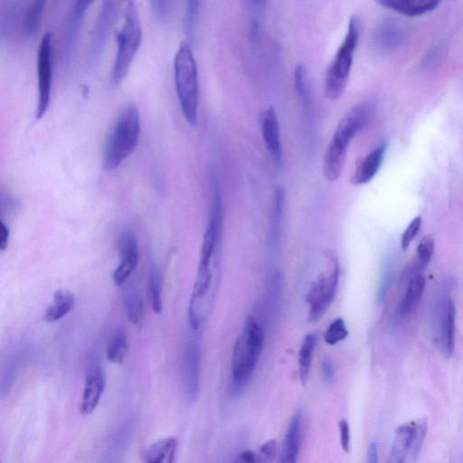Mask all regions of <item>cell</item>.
Returning <instances> with one entry per match:
<instances>
[{"label": "cell", "instance_id": "1", "mask_svg": "<svg viewBox=\"0 0 463 463\" xmlns=\"http://www.w3.org/2000/svg\"><path fill=\"white\" fill-rule=\"evenodd\" d=\"M263 344V327L255 318H247L232 356L230 392L234 397L240 395L248 387L262 355Z\"/></svg>", "mask_w": 463, "mask_h": 463}, {"label": "cell", "instance_id": "2", "mask_svg": "<svg viewBox=\"0 0 463 463\" xmlns=\"http://www.w3.org/2000/svg\"><path fill=\"white\" fill-rule=\"evenodd\" d=\"M140 131L139 109L133 104L125 105L106 136L102 150V166L105 172H114L133 155L139 144Z\"/></svg>", "mask_w": 463, "mask_h": 463}, {"label": "cell", "instance_id": "3", "mask_svg": "<svg viewBox=\"0 0 463 463\" xmlns=\"http://www.w3.org/2000/svg\"><path fill=\"white\" fill-rule=\"evenodd\" d=\"M371 114V105L359 104L350 109L337 124L332 139L325 151L323 174L327 181L335 182L342 176L349 144L364 128Z\"/></svg>", "mask_w": 463, "mask_h": 463}, {"label": "cell", "instance_id": "4", "mask_svg": "<svg viewBox=\"0 0 463 463\" xmlns=\"http://www.w3.org/2000/svg\"><path fill=\"white\" fill-rule=\"evenodd\" d=\"M174 79L183 116L191 127H197L199 106L198 72L197 62L188 42H182L176 54L174 59Z\"/></svg>", "mask_w": 463, "mask_h": 463}, {"label": "cell", "instance_id": "5", "mask_svg": "<svg viewBox=\"0 0 463 463\" xmlns=\"http://www.w3.org/2000/svg\"><path fill=\"white\" fill-rule=\"evenodd\" d=\"M143 35L136 3L128 1L124 9V24L117 33V53L111 73L112 85H120L126 78L131 64L139 52Z\"/></svg>", "mask_w": 463, "mask_h": 463}, {"label": "cell", "instance_id": "6", "mask_svg": "<svg viewBox=\"0 0 463 463\" xmlns=\"http://www.w3.org/2000/svg\"><path fill=\"white\" fill-rule=\"evenodd\" d=\"M361 22L356 16L350 18L345 38L337 49L327 70L324 93L327 99L336 101L342 97L349 82L356 47H358Z\"/></svg>", "mask_w": 463, "mask_h": 463}, {"label": "cell", "instance_id": "7", "mask_svg": "<svg viewBox=\"0 0 463 463\" xmlns=\"http://www.w3.org/2000/svg\"><path fill=\"white\" fill-rule=\"evenodd\" d=\"M428 424L419 419L398 427L387 463H414L426 440Z\"/></svg>", "mask_w": 463, "mask_h": 463}, {"label": "cell", "instance_id": "8", "mask_svg": "<svg viewBox=\"0 0 463 463\" xmlns=\"http://www.w3.org/2000/svg\"><path fill=\"white\" fill-rule=\"evenodd\" d=\"M52 34L42 37L37 54L38 102L35 117L41 119L47 114L50 104L53 83Z\"/></svg>", "mask_w": 463, "mask_h": 463}, {"label": "cell", "instance_id": "9", "mask_svg": "<svg viewBox=\"0 0 463 463\" xmlns=\"http://www.w3.org/2000/svg\"><path fill=\"white\" fill-rule=\"evenodd\" d=\"M339 281V265L333 260L332 269L329 273L321 275L308 291L307 302L310 305L308 321L316 323L330 308L337 294Z\"/></svg>", "mask_w": 463, "mask_h": 463}, {"label": "cell", "instance_id": "10", "mask_svg": "<svg viewBox=\"0 0 463 463\" xmlns=\"http://www.w3.org/2000/svg\"><path fill=\"white\" fill-rule=\"evenodd\" d=\"M200 349L198 343L191 340L183 352L181 378L183 392L186 401L194 404L198 399L200 387Z\"/></svg>", "mask_w": 463, "mask_h": 463}, {"label": "cell", "instance_id": "11", "mask_svg": "<svg viewBox=\"0 0 463 463\" xmlns=\"http://www.w3.org/2000/svg\"><path fill=\"white\" fill-rule=\"evenodd\" d=\"M105 376L98 358L92 356L87 366L81 403L83 414H92L98 407L105 389Z\"/></svg>", "mask_w": 463, "mask_h": 463}, {"label": "cell", "instance_id": "12", "mask_svg": "<svg viewBox=\"0 0 463 463\" xmlns=\"http://www.w3.org/2000/svg\"><path fill=\"white\" fill-rule=\"evenodd\" d=\"M119 251H120L121 262L116 268L112 278L116 285L121 286L126 284L139 263V243L136 236L131 232L126 231L121 234L119 240Z\"/></svg>", "mask_w": 463, "mask_h": 463}, {"label": "cell", "instance_id": "13", "mask_svg": "<svg viewBox=\"0 0 463 463\" xmlns=\"http://www.w3.org/2000/svg\"><path fill=\"white\" fill-rule=\"evenodd\" d=\"M260 126L267 150H268L273 163L277 167H281L282 156H284L281 140V128H279L277 112L272 106L267 108L260 115Z\"/></svg>", "mask_w": 463, "mask_h": 463}, {"label": "cell", "instance_id": "14", "mask_svg": "<svg viewBox=\"0 0 463 463\" xmlns=\"http://www.w3.org/2000/svg\"><path fill=\"white\" fill-rule=\"evenodd\" d=\"M438 337L440 350L446 358L455 352V303L449 296L443 299L439 308Z\"/></svg>", "mask_w": 463, "mask_h": 463}, {"label": "cell", "instance_id": "15", "mask_svg": "<svg viewBox=\"0 0 463 463\" xmlns=\"http://www.w3.org/2000/svg\"><path fill=\"white\" fill-rule=\"evenodd\" d=\"M119 13V3L115 1H104L102 3L101 13H100L97 25H96L95 35H93L92 60L99 59L107 44L112 27L117 19Z\"/></svg>", "mask_w": 463, "mask_h": 463}, {"label": "cell", "instance_id": "16", "mask_svg": "<svg viewBox=\"0 0 463 463\" xmlns=\"http://www.w3.org/2000/svg\"><path fill=\"white\" fill-rule=\"evenodd\" d=\"M303 440V411H296L282 442L277 463H298Z\"/></svg>", "mask_w": 463, "mask_h": 463}, {"label": "cell", "instance_id": "17", "mask_svg": "<svg viewBox=\"0 0 463 463\" xmlns=\"http://www.w3.org/2000/svg\"><path fill=\"white\" fill-rule=\"evenodd\" d=\"M385 150H387V144L383 143L359 160L350 182L356 186L365 185L371 182L381 168Z\"/></svg>", "mask_w": 463, "mask_h": 463}, {"label": "cell", "instance_id": "18", "mask_svg": "<svg viewBox=\"0 0 463 463\" xmlns=\"http://www.w3.org/2000/svg\"><path fill=\"white\" fill-rule=\"evenodd\" d=\"M92 4V1H78L73 8L72 17H71L68 28H67L66 38H64L63 49V61L66 66H68L73 51L76 49L79 34L85 20L86 12L89 6Z\"/></svg>", "mask_w": 463, "mask_h": 463}, {"label": "cell", "instance_id": "19", "mask_svg": "<svg viewBox=\"0 0 463 463\" xmlns=\"http://www.w3.org/2000/svg\"><path fill=\"white\" fill-rule=\"evenodd\" d=\"M378 3L385 8L409 18L419 17L432 12L440 5L436 0H380Z\"/></svg>", "mask_w": 463, "mask_h": 463}, {"label": "cell", "instance_id": "20", "mask_svg": "<svg viewBox=\"0 0 463 463\" xmlns=\"http://www.w3.org/2000/svg\"><path fill=\"white\" fill-rule=\"evenodd\" d=\"M46 4V1H33L29 3L22 11L18 24L19 30L25 37L32 38L37 34L41 27Z\"/></svg>", "mask_w": 463, "mask_h": 463}, {"label": "cell", "instance_id": "21", "mask_svg": "<svg viewBox=\"0 0 463 463\" xmlns=\"http://www.w3.org/2000/svg\"><path fill=\"white\" fill-rule=\"evenodd\" d=\"M179 442L175 437H168L151 445L145 452V463H175Z\"/></svg>", "mask_w": 463, "mask_h": 463}, {"label": "cell", "instance_id": "22", "mask_svg": "<svg viewBox=\"0 0 463 463\" xmlns=\"http://www.w3.org/2000/svg\"><path fill=\"white\" fill-rule=\"evenodd\" d=\"M75 306L76 298L72 292L59 289L54 292L52 303L44 311V320L47 323H56L69 314Z\"/></svg>", "mask_w": 463, "mask_h": 463}, {"label": "cell", "instance_id": "23", "mask_svg": "<svg viewBox=\"0 0 463 463\" xmlns=\"http://www.w3.org/2000/svg\"><path fill=\"white\" fill-rule=\"evenodd\" d=\"M426 289V278L423 275H416L411 279L407 286V291L400 302L399 315L404 318L408 316L414 308L419 303Z\"/></svg>", "mask_w": 463, "mask_h": 463}, {"label": "cell", "instance_id": "24", "mask_svg": "<svg viewBox=\"0 0 463 463\" xmlns=\"http://www.w3.org/2000/svg\"><path fill=\"white\" fill-rule=\"evenodd\" d=\"M128 344L126 333L121 327H117L109 339L106 356L112 364H121L126 359Z\"/></svg>", "mask_w": 463, "mask_h": 463}, {"label": "cell", "instance_id": "25", "mask_svg": "<svg viewBox=\"0 0 463 463\" xmlns=\"http://www.w3.org/2000/svg\"><path fill=\"white\" fill-rule=\"evenodd\" d=\"M278 445L275 439L267 440L257 451H243L239 456L240 463H273L277 457Z\"/></svg>", "mask_w": 463, "mask_h": 463}, {"label": "cell", "instance_id": "26", "mask_svg": "<svg viewBox=\"0 0 463 463\" xmlns=\"http://www.w3.org/2000/svg\"><path fill=\"white\" fill-rule=\"evenodd\" d=\"M124 304L128 320L135 326H139L143 323L145 317V304L139 289L135 287L128 289L125 295Z\"/></svg>", "mask_w": 463, "mask_h": 463}, {"label": "cell", "instance_id": "27", "mask_svg": "<svg viewBox=\"0 0 463 463\" xmlns=\"http://www.w3.org/2000/svg\"><path fill=\"white\" fill-rule=\"evenodd\" d=\"M317 346V337L315 334H308L302 342L300 353H299V375L303 384L307 382L310 375L313 355Z\"/></svg>", "mask_w": 463, "mask_h": 463}, {"label": "cell", "instance_id": "28", "mask_svg": "<svg viewBox=\"0 0 463 463\" xmlns=\"http://www.w3.org/2000/svg\"><path fill=\"white\" fill-rule=\"evenodd\" d=\"M150 291L151 305L155 313H162L163 308L162 292L163 279L162 272L155 263H152L150 270Z\"/></svg>", "mask_w": 463, "mask_h": 463}, {"label": "cell", "instance_id": "29", "mask_svg": "<svg viewBox=\"0 0 463 463\" xmlns=\"http://www.w3.org/2000/svg\"><path fill=\"white\" fill-rule=\"evenodd\" d=\"M285 194L282 188H276L271 220V238L272 243H277L282 217H284Z\"/></svg>", "mask_w": 463, "mask_h": 463}, {"label": "cell", "instance_id": "30", "mask_svg": "<svg viewBox=\"0 0 463 463\" xmlns=\"http://www.w3.org/2000/svg\"><path fill=\"white\" fill-rule=\"evenodd\" d=\"M347 336H349V330L347 329L345 321L339 318L334 320L327 327L324 334V340L327 345L334 346L343 342Z\"/></svg>", "mask_w": 463, "mask_h": 463}, {"label": "cell", "instance_id": "31", "mask_svg": "<svg viewBox=\"0 0 463 463\" xmlns=\"http://www.w3.org/2000/svg\"><path fill=\"white\" fill-rule=\"evenodd\" d=\"M199 5L198 1H188L186 6L185 28L186 33L188 37V43H193L195 37L196 25H197Z\"/></svg>", "mask_w": 463, "mask_h": 463}, {"label": "cell", "instance_id": "32", "mask_svg": "<svg viewBox=\"0 0 463 463\" xmlns=\"http://www.w3.org/2000/svg\"><path fill=\"white\" fill-rule=\"evenodd\" d=\"M250 37L253 42L256 40L260 30V21L265 11V2H251Z\"/></svg>", "mask_w": 463, "mask_h": 463}, {"label": "cell", "instance_id": "33", "mask_svg": "<svg viewBox=\"0 0 463 463\" xmlns=\"http://www.w3.org/2000/svg\"><path fill=\"white\" fill-rule=\"evenodd\" d=\"M150 11L154 18L160 24H166L170 20L173 11L174 2L172 1H150Z\"/></svg>", "mask_w": 463, "mask_h": 463}, {"label": "cell", "instance_id": "34", "mask_svg": "<svg viewBox=\"0 0 463 463\" xmlns=\"http://www.w3.org/2000/svg\"><path fill=\"white\" fill-rule=\"evenodd\" d=\"M433 250V238L430 236L423 237L417 248V265L420 269H423L424 267L428 265L431 258H432Z\"/></svg>", "mask_w": 463, "mask_h": 463}, {"label": "cell", "instance_id": "35", "mask_svg": "<svg viewBox=\"0 0 463 463\" xmlns=\"http://www.w3.org/2000/svg\"><path fill=\"white\" fill-rule=\"evenodd\" d=\"M294 85L296 91L300 97L307 102L308 99V90L307 87L306 69L303 66H299L295 71Z\"/></svg>", "mask_w": 463, "mask_h": 463}, {"label": "cell", "instance_id": "36", "mask_svg": "<svg viewBox=\"0 0 463 463\" xmlns=\"http://www.w3.org/2000/svg\"><path fill=\"white\" fill-rule=\"evenodd\" d=\"M421 224H422V220H421V217L414 218V220L411 222V224L408 226L407 230L404 232L403 236H402V248L404 250L408 248L411 241L414 239L418 232H419Z\"/></svg>", "mask_w": 463, "mask_h": 463}, {"label": "cell", "instance_id": "37", "mask_svg": "<svg viewBox=\"0 0 463 463\" xmlns=\"http://www.w3.org/2000/svg\"><path fill=\"white\" fill-rule=\"evenodd\" d=\"M340 434V445L344 452L349 453L350 451V426L346 419L340 420L339 423Z\"/></svg>", "mask_w": 463, "mask_h": 463}, {"label": "cell", "instance_id": "38", "mask_svg": "<svg viewBox=\"0 0 463 463\" xmlns=\"http://www.w3.org/2000/svg\"><path fill=\"white\" fill-rule=\"evenodd\" d=\"M321 375L326 385H332L335 382L336 371L330 360L324 359L320 366Z\"/></svg>", "mask_w": 463, "mask_h": 463}, {"label": "cell", "instance_id": "39", "mask_svg": "<svg viewBox=\"0 0 463 463\" xmlns=\"http://www.w3.org/2000/svg\"><path fill=\"white\" fill-rule=\"evenodd\" d=\"M9 239H11V230L4 221L0 224V250L5 251L8 248Z\"/></svg>", "mask_w": 463, "mask_h": 463}, {"label": "cell", "instance_id": "40", "mask_svg": "<svg viewBox=\"0 0 463 463\" xmlns=\"http://www.w3.org/2000/svg\"><path fill=\"white\" fill-rule=\"evenodd\" d=\"M378 447L375 443H371L368 446L366 463H378Z\"/></svg>", "mask_w": 463, "mask_h": 463}]
</instances>
